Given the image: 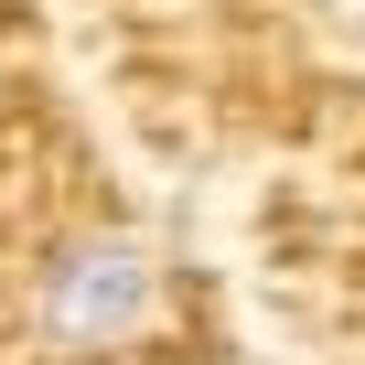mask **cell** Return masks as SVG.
<instances>
[{"label": "cell", "mask_w": 365, "mask_h": 365, "mask_svg": "<svg viewBox=\"0 0 365 365\" xmlns=\"http://www.w3.org/2000/svg\"><path fill=\"white\" fill-rule=\"evenodd\" d=\"M150 301H161V269L140 237H76L43 269V333L54 344H118L150 322Z\"/></svg>", "instance_id": "obj_1"}]
</instances>
